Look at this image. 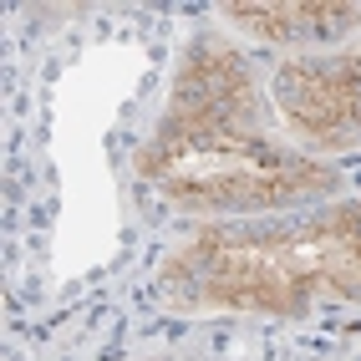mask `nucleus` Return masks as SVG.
Returning <instances> with one entry per match:
<instances>
[{"instance_id":"nucleus-2","label":"nucleus","mask_w":361,"mask_h":361,"mask_svg":"<svg viewBox=\"0 0 361 361\" xmlns=\"http://www.w3.org/2000/svg\"><path fill=\"white\" fill-rule=\"evenodd\" d=\"M173 310L295 321L316 300H361V204H326L275 224L199 229L158 270Z\"/></svg>"},{"instance_id":"nucleus-4","label":"nucleus","mask_w":361,"mask_h":361,"mask_svg":"<svg viewBox=\"0 0 361 361\" xmlns=\"http://www.w3.org/2000/svg\"><path fill=\"white\" fill-rule=\"evenodd\" d=\"M234 31H245L255 41H285V46H305V41H341L361 26V6L346 0H280V6H224L219 11Z\"/></svg>"},{"instance_id":"nucleus-1","label":"nucleus","mask_w":361,"mask_h":361,"mask_svg":"<svg viewBox=\"0 0 361 361\" xmlns=\"http://www.w3.org/2000/svg\"><path fill=\"white\" fill-rule=\"evenodd\" d=\"M137 173L168 204L199 214H255L336 194V168L280 148L250 66L214 41L183 56L168 112L137 148Z\"/></svg>"},{"instance_id":"nucleus-3","label":"nucleus","mask_w":361,"mask_h":361,"mask_svg":"<svg viewBox=\"0 0 361 361\" xmlns=\"http://www.w3.org/2000/svg\"><path fill=\"white\" fill-rule=\"evenodd\" d=\"M275 107L285 128L310 148H361V51L326 61H285L275 71Z\"/></svg>"}]
</instances>
